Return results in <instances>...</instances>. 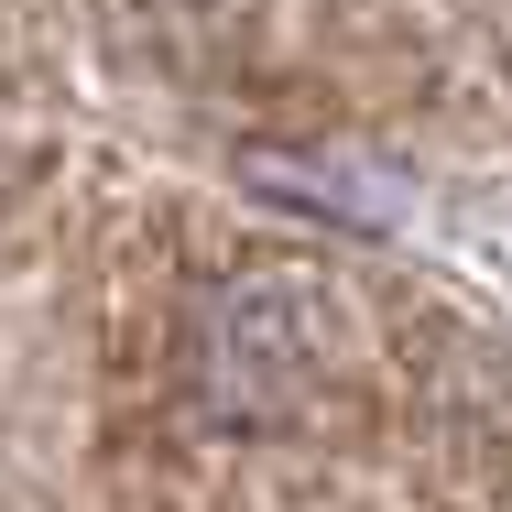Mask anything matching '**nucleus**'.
<instances>
[{
  "mask_svg": "<svg viewBox=\"0 0 512 512\" xmlns=\"http://www.w3.org/2000/svg\"><path fill=\"white\" fill-rule=\"evenodd\" d=\"M338 360V306L327 284H295V273H240L218 284L186 327V371H197V404L229 414V425H284V414L316 404Z\"/></svg>",
  "mask_w": 512,
  "mask_h": 512,
  "instance_id": "f257e3e1",
  "label": "nucleus"
}]
</instances>
